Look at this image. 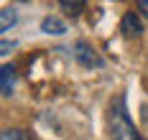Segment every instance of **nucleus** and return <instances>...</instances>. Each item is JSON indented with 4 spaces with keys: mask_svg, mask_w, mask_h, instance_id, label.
Segmentation results:
<instances>
[{
    "mask_svg": "<svg viewBox=\"0 0 148 140\" xmlns=\"http://www.w3.org/2000/svg\"><path fill=\"white\" fill-rule=\"evenodd\" d=\"M138 8L143 10V16L148 18V0H138Z\"/></svg>",
    "mask_w": 148,
    "mask_h": 140,
    "instance_id": "obj_9",
    "label": "nucleus"
},
{
    "mask_svg": "<svg viewBox=\"0 0 148 140\" xmlns=\"http://www.w3.org/2000/svg\"><path fill=\"white\" fill-rule=\"evenodd\" d=\"M15 20H18V10H15V8H3V10H0V31L3 33L10 31L15 26Z\"/></svg>",
    "mask_w": 148,
    "mask_h": 140,
    "instance_id": "obj_6",
    "label": "nucleus"
},
{
    "mask_svg": "<svg viewBox=\"0 0 148 140\" xmlns=\"http://www.w3.org/2000/svg\"><path fill=\"white\" fill-rule=\"evenodd\" d=\"M13 46V43H8V41H5V38H3V51H0V54H3V56H5V54H8V48Z\"/></svg>",
    "mask_w": 148,
    "mask_h": 140,
    "instance_id": "obj_10",
    "label": "nucleus"
},
{
    "mask_svg": "<svg viewBox=\"0 0 148 140\" xmlns=\"http://www.w3.org/2000/svg\"><path fill=\"white\" fill-rule=\"evenodd\" d=\"M110 140H140L138 130H135L133 120L128 117V109H125V94H118L110 105Z\"/></svg>",
    "mask_w": 148,
    "mask_h": 140,
    "instance_id": "obj_1",
    "label": "nucleus"
},
{
    "mask_svg": "<svg viewBox=\"0 0 148 140\" xmlns=\"http://www.w3.org/2000/svg\"><path fill=\"white\" fill-rule=\"evenodd\" d=\"M120 31H123V36H128V38H135V36L143 33V23H140V18L130 10V13H125L123 20H120Z\"/></svg>",
    "mask_w": 148,
    "mask_h": 140,
    "instance_id": "obj_3",
    "label": "nucleus"
},
{
    "mask_svg": "<svg viewBox=\"0 0 148 140\" xmlns=\"http://www.w3.org/2000/svg\"><path fill=\"white\" fill-rule=\"evenodd\" d=\"M0 140H31V138H28V133L21 130V127H5L0 133Z\"/></svg>",
    "mask_w": 148,
    "mask_h": 140,
    "instance_id": "obj_7",
    "label": "nucleus"
},
{
    "mask_svg": "<svg viewBox=\"0 0 148 140\" xmlns=\"http://www.w3.org/2000/svg\"><path fill=\"white\" fill-rule=\"evenodd\" d=\"M41 31L44 33H51V36H61V33H66V23L56 16H46L41 20Z\"/></svg>",
    "mask_w": 148,
    "mask_h": 140,
    "instance_id": "obj_5",
    "label": "nucleus"
},
{
    "mask_svg": "<svg viewBox=\"0 0 148 140\" xmlns=\"http://www.w3.org/2000/svg\"><path fill=\"white\" fill-rule=\"evenodd\" d=\"M59 5L66 10V13H69V16H79V13H82V8H84V3H82V0H74V3H69V0H61Z\"/></svg>",
    "mask_w": 148,
    "mask_h": 140,
    "instance_id": "obj_8",
    "label": "nucleus"
},
{
    "mask_svg": "<svg viewBox=\"0 0 148 140\" xmlns=\"http://www.w3.org/2000/svg\"><path fill=\"white\" fill-rule=\"evenodd\" d=\"M13 84H15V69L10 64H3V69H0V92H3V97L13 94Z\"/></svg>",
    "mask_w": 148,
    "mask_h": 140,
    "instance_id": "obj_4",
    "label": "nucleus"
},
{
    "mask_svg": "<svg viewBox=\"0 0 148 140\" xmlns=\"http://www.w3.org/2000/svg\"><path fill=\"white\" fill-rule=\"evenodd\" d=\"M74 59L82 64V66H87V69H97V66H102V56L89 46L87 41H77V43H74Z\"/></svg>",
    "mask_w": 148,
    "mask_h": 140,
    "instance_id": "obj_2",
    "label": "nucleus"
}]
</instances>
